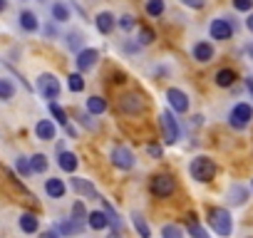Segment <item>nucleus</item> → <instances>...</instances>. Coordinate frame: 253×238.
Here are the masks:
<instances>
[{"instance_id":"nucleus-41","label":"nucleus","mask_w":253,"mask_h":238,"mask_svg":"<svg viewBox=\"0 0 253 238\" xmlns=\"http://www.w3.org/2000/svg\"><path fill=\"white\" fill-rule=\"evenodd\" d=\"M77 119H80V122H82V124H84V127H87L89 132H94V129H97V124H94L92 119H89V114H80Z\"/></svg>"},{"instance_id":"nucleus-31","label":"nucleus","mask_w":253,"mask_h":238,"mask_svg":"<svg viewBox=\"0 0 253 238\" xmlns=\"http://www.w3.org/2000/svg\"><path fill=\"white\" fill-rule=\"evenodd\" d=\"M164 10H167L164 0H147V13H149L152 18H159Z\"/></svg>"},{"instance_id":"nucleus-1","label":"nucleus","mask_w":253,"mask_h":238,"mask_svg":"<svg viewBox=\"0 0 253 238\" xmlns=\"http://www.w3.org/2000/svg\"><path fill=\"white\" fill-rule=\"evenodd\" d=\"M189 171H191V179H196V181H201V184H209V181L216 176L218 166H216V161H213L211 157H196V159L191 161Z\"/></svg>"},{"instance_id":"nucleus-50","label":"nucleus","mask_w":253,"mask_h":238,"mask_svg":"<svg viewBox=\"0 0 253 238\" xmlns=\"http://www.w3.org/2000/svg\"><path fill=\"white\" fill-rule=\"evenodd\" d=\"M107 238H122V231H112V233H109Z\"/></svg>"},{"instance_id":"nucleus-37","label":"nucleus","mask_w":253,"mask_h":238,"mask_svg":"<svg viewBox=\"0 0 253 238\" xmlns=\"http://www.w3.org/2000/svg\"><path fill=\"white\" fill-rule=\"evenodd\" d=\"M186 231L191 233V238H209V233H206V228H201L196 221H191L189 226H186Z\"/></svg>"},{"instance_id":"nucleus-7","label":"nucleus","mask_w":253,"mask_h":238,"mask_svg":"<svg viewBox=\"0 0 253 238\" xmlns=\"http://www.w3.org/2000/svg\"><path fill=\"white\" fill-rule=\"evenodd\" d=\"M162 124H164V139H167V144H176L181 132H179V119L174 117V112H169V109L162 112Z\"/></svg>"},{"instance_id":"nucleus-23","label":"nucleus","mask_w":253,"mask_h":238,"mask_svg":"<svg viewBox=\"0 0 253 238\" xmlns=\"http://www.w3.org/2000/svg\"><path fill=\"white\" fill-rule=\"evenodd\" d=\"M236 79H238V75H236L233 70H228V67L216 72V84H218V87H231Z\"/></svg>"},{"instance_id":"nucleus-48","label":"nucleus","mask_w":253,"mask_h":238,"mask_svg":"<svg viewBox=\"0 0 253 238\" xmlns=\"http://www.w3.org/2000/svg\"><path fill=\"white\" fill-rule=\"evenodd\" d=\"M246 28H248V30H251V33H253V13H251V15H248V20H246Z\"/></svg>"},{"instance_id":"nucleus-30","label":"nucleus","mask_w":253,"mask_h":238,"mask_svg":"<svg viewBox=\"0 0 253 238\" xmlns=\"http://www.w3.org/2000/svg\"><path fill=\"white\" fill-rule=\"evenodd\" d=\"M72 218H75L77 223H82V226L89 221V213H87V208H84L82 201H75V206H72Z\"/></svg>"},{"instance_id":"nucleus-28","label":"nucleus","mask_w":253,"mask_h":238,"mask_svg":"<svg viewBox=\"0 0 253 238\" xmlns=\"http://www.w3.org/2000/svg\"><path fill=\"white\" fill-rule=\"evenodd\" d=\"M67 47L72 52H82L84 50V35L82 33H70L67 35Z\"/></svg>"},{"instance_id":"nucleus-42","label":"nucleus","mask_w":253,"mask_h":238,"mask_svg":"<svg viewBox=\"0 0 253 238\" xmlns=\"http://www.w3.org/2000/svg\"><path fill=\"white\" fill-rule=\"evenodd\" d=\"M149 154H152L154 159H162V154H164V149H162L159 144H149Z\"/></svg>"},{"instance_id":"nucleus-45","label":"nucleus","mask_w":253,"mask_h":238,"mask_svg":"<svg viewBox=\"0 0 253 238\" xmlns=\"http://www.w3.org/2000/svg\"><path fill=\"white\" fill-rule=\"evenodd\" d=\"M5 67H8V70H13V65H10V62H5ZM13 72H15V70H13ZM15 75H18V72H15ZM18 79H20V82H23V84H25V89H33V87H30V84H28V82H25V79H23V75H20V77H18Z\"/></svg>"},{"instance_id":"nucleus-19","label":"nucleus","mask_w":253,"mask_h":238,"mask_svg":"<svg viewBox=\"0 0 253 238\" xmlns=\"http://www.w3.org/2000/svg\"><path fill=\"white\" fill-rule=\"evenodd\" d=\"M246 201H248V189L241 186V184H233L228 189V203L231 206H243Z\"/></svg>"},{"instance_id":"nucleus-25","label":"nucleus","mask_w":253,"mask_h":238,"mask_svg":"<svg viewBox=\"0 0 253 238\" xmlns=\"http://www.w3.org/2000/svg\"><path fill=\"white\" fill-rule=\"evenodd\" d=\"M132 223H134V228H137L139 238H152V228L147 226L144 216H139V213H132Z\"/></svg>"},{"instance_id":"nucleus-2","label":"nucleus","mask_w":253,"mask_h":238,"mask_svg":"<svg viewBox=\"0 0 253 238\" xmlns=\"http://www.w3.org/2000/svg\"><path fill=\"white\" fill-rule=\"evenodd\" d=\"M209 223H211V228H213L221 238H228L231 231H233V218H231V213H228L226 208H211Z\"/></svg>"},{"instance_id":"nucleus-9","label":"nucleus","mask_w":253,"mask_h":238,"mask_svg":"<svg viewBox=\"0 0 253 238\" xmlns=\"http://www.w3.org/2000/svg\"><path fill=\"white\" fill-rule=\"evenodd\" d=\"M167 99H169V104H171V109H174L176 114H186V112H189V97H186L181 89L169 87V89H167Z\"/></svg>"},{"instance_id":"nucleus-14","label":"nucleus","mask_w":253,"mask_h":238,"mask_svg":"<svg viewBox=\"0 0 253 238\" xmlns=\"http://www.w3.org/2000/svg\"><path fill=\"white\" fill-rule=\"evenodd\" d=\"M65 191H67V186H65V181H62L60 176H52V179L45 181V194H47L50 198H62Z\"/></svg>"},{"instance_id":"nucleus-40","label":"nucleus","mask_w":253,"mask_h":238,"mask_svg":"<svg viewBox=\"0 0 253 238\" xmlns=\"http://www.w3.org/2000/svg\"><path fill=\"white\" fill-rule=\"evenodd\" d=\"M233 8L241 10V13H248L253 8V0H233Z\"/></svg>"},{"instance_id":"nucleus-38","label":"nucleus","mask_w":253,"mask_h":238,"mask_svg":"<svg viewBox=\"0 0 253 238\" xmlns=\"http://www.w3.org/2000/svg\"><path fill=\"white\" fill-rule=\"evenodd\" d=\"M139 42H142V45L154 42V30H152V28H139Z\"/></svg>"},{"instance_id":"nucleus-35","label":"nucleus","mask_w":253,"mask_h":238,"mask_svg":"<svg viewBox=\"0 0 253 238\" xmlns=\"http://www.w3.org/2000/svg\"><path fill=\"white\" fill-rule=\"evenodd\" d=\"M67 87H70L72 92H82V89H84V79H82V75H80V72L70 75V77H67Z\"/></svg>"},{"instance_id":"nucleus-52","label":"nucleus","mask_w":253,"mask_h":238,"mask_svg":"<svg viewBox=\"0 0 253 238\" xmlns=\"http://www.w3.org/2000/svg\"><path fill=\"white\" fill-rule=\"evenodd\" d=\"M251 186H253V181H251Z\"/></svg>"},{"instance_id":"nucleus-22","label":"nucleus","mask_w":253,"mask_h":238,"mask_svg":"<svg viewBox=\"0 0 253 238\" xmlns=\"http://www.w3.org/2000/svg\"><path fill=\"white\" fill-rule=\"evenodd\" d=\"M87 226H89L92 231H102V228H107V226H109V216H107V211H92Z\"/></svg>"},{"instance_id":"nucleus-18","label":"nucleus","mask_w":253,"mask_h":238,"mask_svg":"<svg viewBox=\"0 0 253 238\" xmlns=\"http://www.w3.org/2000/svg\"><path fill=\"white\" fill-rule=\"evenodd\" d=\"M57 164H60V169L62 171H67V174H72L75 169H77V164H80V159H77V154H72V152H60L57 154Z\"/></svg>"},{"instance_id":"nucleus-10","label":"nucleus","mask_w":253,"mask_h":238,"mask_svg":"<svg viewBox=\"0 0 253 238\" xmlns=\"http://www.w3.org/2000/svg\"><path fill=\"white\" fill-rule=\"evenodd\" d=\"M97 60H99V50H92V47H84L82 52H77V70L80 72H87V70H92L94 65H97Z\"/></svg>"},{"instance_id":"nucleus-11","label":"nucleus","mask_w":253,"mask_h":238,"mask_svg":"<svg viewBox=\"0 0 253 238\" xmlns=\"http://www.w3.org/2000/svg\"><path fill=\"white\" fill-rule=\"evenodd\" d=\"M70 186H72V189H75V191H77L82 198H97V201L102 198V196H99V191H97V189H94V186H92L87 179L75 176V179H70Z\"/></svg>"},{"instance_id":"nucleus-20","label":"nucleus","mask_w":253,"mask_h":238,"mask_svg":"<svg viewBox=\"0 0 253 238\" xmlns=\"http://www.w3.org/2000/svg\"><path fill=\"white\" fill-rule=\"evenodd\" d=\"M18 223H20V231H23V233H35V231L40 228V218H38L35 213H20Z\"/></svg>"},{"instance_id":"nucleus-29","label":"nucleus","mask_w":253,"mask_h":238,"mask_svg":"<svg viewBox=\"0 0 253 238\" xmlns=\"http://www.w3.org/2000/svg\"><path fill=\"white\" fill-rule=\"evenodd\" d=\"M13 94H15L13 82H10L8 77H0V99H3V102H10V99H13Z\"/></svg>"},{"instance_id":"nucleus-4","label":"nucleus","mask_w":253,"mask_h":238,"mask_svg":"<svg viewBox=\"0 0 253 238\" xmlns=\"http://www.w3.org/2000/svg\"><path fill=\"white\" fill-rule=\"evenodd\" d=\"M38 92H40L45 99L55 102V99L60 97V79H57L55 75H50V72L40 75V77H38Z\"/></svg>"},{"instance_id":"nucleus-34","label":"nucleus","mask_w":253,"mask_h":238,"mask_svg":"<svg viewBox=\"0 0 253 238\" xmlns=\"http://www.w3.org/2000/svg\"><path fill=\"white\" fill-rule=\"evenodd\" d=\"M162 238H184V231L176 226V223H167L162 228Z\"/></svg>"},{"instance_id":"nucleus-33","label":"nucleus","mask_w":253,"mask_h":238,"mask_svg":"<svg viewBox=\"0 0 253 238\" xmlns=\"http://www.w3.org/2000/svg\"><path fill=\"white\" fill-rule=\"evenodd\" d=\"M50 114L57 119V122H60L62 127H67V112H65V109H62L57 102H50Z\"/></svg>"},{"instance_id":"nucleus-15","label":"nucleus","mask_w":253,"mask_h":238,"mask_svg":"<svg viewBox=\"0 0 253 238\" xmlns=\"http://www.w3.org/2000/svg\"><path fill=\"white\" fill-rule=\"evenodd\" d=\"M52 231H55V233H60V236H77V233H82V231H84V226H82V223H77L75 218H70V221L55 223V226H52Z\"/></svg>"},{"instance_id":"nucleus-47","label":"nucleus","mask_w":253,"mask_h":238,"mask_svg":"<svg viewBox=\"0 0 253 238\" xmlns=\"http://www.w3.org/2000/svg\"><path fill=\"white\" fill-rule=\"evenodd\" d=\"M246 87H248V92L253 94V77H246Z\"/></svg>"},{"instance_id":"nucleus-53","label":"nucleus","mask_w":253,"mask_h":238,"mask_svg":"<svg viewBox=\"0 0 253 238\" xmlns=\"http://www.w3.org/2000/svg\"><path fill=\"white\" fill-rule=\"evenodd\" d=\"M248 238H253V236H248Z\"/></svg>"},{"instance_id":"nucleus-36","label":"nucleus","mask_w":253,"mask_h":238,"mask_svg":"<svg viewBox=\"0 0 253 238\" xmlns=\"http://www.w3.org/2000/svg\"><path fill=\"white\" fill-rule=\"evenodd\" d=\"M15 166H18V171H20V176H30V174H33V161H30L28 157H18V161H15Z\"/></svg>"},{"instance_id":"nucleus-51","label":"nucleus","mask_w":253,"mask_h":238,"mask_svg":"<svg viewBox=\"0 0 253 238\" xmlns=\"http://www.w3.org/2000/svg\"><path fill=\"white\" fill-rule=\"evenodd\" d=\"M246 52H248V55H251V57H253V42H251V45H248V47H246Z\"/></svg>"},{"instance_id":"nucleus-16","label":"nucleus","mask_w":253,"mask_h":238,"mask_svg":"<svg viewBox=\"0 0 253 238\" xmlns=\"http://www.w3.org/2000/svg\"><path fill=\"white\" fill-rule=\"evenodd\" d=\"M35 134L40 142H52L55 139V124L50 122V119H40V122L35 124Z\"/></svg>"},{"instance_id":"nucleus-24","label":"nucleus","mask_w":253,"mask_h":238,"mask_svg":"<svg viewBox=\"0 0 253 238\" xmlns=\"http://www.w3.org/2000/svg\"><path fill=\"white\" fill-rule=\"evenodd\" d=\"M87 112H89V114H97V117L104 114V112H107V99H104V97H89V99H87Z\"/></svg>"},{"instance_id":"nucleus-8","label":"nucleus","mask_w":253,"mask_h":238,"mask_svg":"<svg viewBox=\"0 0 253 238\" xmlns=\"http://www.w3.org/2000/svg\"><path fill=\"white\" fill-rule=\"evenodd\" d=\"M112 164L122 171H129L134 166V154L126 149V147H114L112 149Z\"/></svg>"},{"instance_id":"nucleus-17","label":"nucleus","mask_w":253,"mask_h":238,"mask_svg":"<svg viewBox=\"0 0 253 238\" xmlns=\"http://www.w3.org/2000/svg\"><path fill=\"white\" fill-rule=\"evenodd\" d=\"M94 25H97V30L102 33V35H109L112 30H114V25H117V20H114V15L112 13H99L97 18H94Z\"/></svg>"},{"instance_id":"nucleus-13","label":"nucleus","mask_w":253,"mask_h":238,"mask_svg":"<svg viewBox=\"0 0 253 238\" xmlns=\"http://www.w3.org/2000/svg\"><path fill=\"white\" fill-rule=\"evenodd\" d=\"M191 55L196 62H211L213 60V45L211 42H196L191 47Z\"/></svg>"},{"instance_id":"nucleus-46","label":"nucleus","mask_w":253,"mask_h":238,"mask_svg":"<svg viewBox=\"0 0 253 238\" xmlns=\"http://www.w3.org/2000/svg\"><path fill=\"white\" fill-rule=\"evenodd\" d=\"M191 124H194V127H201V124H204V117H201V114H196V117L191 119Z\"/></svg>"},{"instance_id":"nucleus-12","label":"nucleus","mask_w":253,"mask_h":238,"mask_svg":"<svg viewBox=\"0 0 253 238\" xmlns=\"http://www.w3.org/2000/svg\"><path fill=\"white\" fill-rule=\"evenodd\" d=\"M119 107H122V112H126V114H139V112L144 109V102H142V97H139L137 92H129V94H124V97L119 99Z\"/></svg>"},{"instance_id":"nucleus-6","label":"nucleus","mask_w":253,"mask_h":238,"mask_svg":"<svg viewBox=\"0 0 253 238\" xmlns=\"http://www.w3.org/2000/svg\"><path fill=\"white\" fill-rule=\"evenodd\" d=\"M209 33H211L213 40H231L233 33H236V25H233L228 18H216V20H211Z\"/></svg>"},{"instance_id":"nucleus-3","label":"nucleus","mask_w":253,"mask_h":238,"mask_svg":"<svg viewBox=\"0 0 253 238\" xmlns=\"http://www.w3.org/2000/svg\"><path fill=\"white\" fill-rule=\"evenodd\" d=\"M251 119H253V107L246 104V102H238V104L231 109V114H228V124L241 132V129H246V127L251 124Z\"/></svg>"},{"instance_id":"nucleus-39","label":"nucleus","mask_w":253,"mask_h":238,"mask_svg":"<svg viewBox=\"0 0 253 238\" xmlns=\"http://www.w3.org/2000/svg\"><path fill=\"white\" fill-rule=\"evenodd\" d=\"M119 28H122V30H134L137 23H134L132 15H122V18H119Z\"/></svg>"},{"instance_id":"nucleus-44","label":"nucleus","mask_w":253,"mask_h":238,"mask_svg":"<svg viewBox=\"0 0 253 238\" xmlns=\"http://www.w3.org/2000/svg\"><path fill=\"white\" fill-rule=\"evenodd\" d=\"M124 50H126V52H139V40H137V42L126 40V42H124Z\"/></svg>"},{"instance_id":"nucleus-49","label":"nucleus","mask_w":253,"mask_h":238,"mask_svg":"<svg viewBox=\"0 0 253 238\" xmlns=\"http://www.w3.org/2000/svg\"><path fill=\"white\" fill-rule=\"evenodd\" d=\"M40 238H57V233H55V231H47V233H42Z\"/></svg>"},{"instance_id":"nucleus-5","label":"nucleus","mask_w":253,"mask_h":238,"mask_svg":"<svg viewBox=\"0 0 253 238\" xmlns=\"http://www.w3.org/2000/svg\"><path fill=\"white\" fill-rule=\"evenodd\" d=\"M176 191V181L169 176V174H157L152 179V194L157 198H169L171 194Z\"/></svg>"},{"instance_id":"nucleus-26","label":"nucleus","mask_w":253,"mask_h":238,"mask_svg":"<svg viewBox=\"0 0 253 238\" xmlns=\"http://www.w3.org/2000/svg\"><path fill=\"white\" fill-rule=\"evenodd\" d=\"M102 201V206H104V211H107V216H109V226L114 228V231H122V218L117 216V211L112 208V203L107 201V198H99Z\"/></svg>"},{"instance_id":"nucleus-43","label":"nucleus","mask_w":253,"mask_h":238,"mask_svg":"<svg viewBox=\"0 0 253 238\" xmlns=\"http://www.w3.org/2000/svg\"><path fill=\"white\" fill-rule=\"evenodd\" d=\"M181 3H184V5H189V8H196V10H199V8H204L206 0H181Z\"/></svg>"},{"instance_id":"nucleus-21","label":"nucleus","mask_w":253,"mask_h":238,"mask_svg":"<svg viewBox=\"0 0 253 238\" xmlns=\"http://www.w3.org/2000/svg\"><path fill=\"white\" fill-rule=\"evenodd\" d=\"M18 20H20V28H23L25 33H38V30H40V23H38L35 13H30V10H23Z\"/></svg>"},{"instance_id":"nucleus-32","label":"nucleus","mask_w":253,"mask_h":238,"mask_svg":"<svg viewBox=\"0 0 253 238\" xmlns=\"http://www.w3.org/2000/svg\"><path fill=\"white\" fill-rule=\"evenodd\" d=\"M30 161H33V171L35 174H45L47 171V157L45 154H35V157H30Z\"/></svg>"},{"instance_id":"nucleus-27","label":"nucleus","mask_w":253,"mask_h":238,"mask_svg":"<svg viewBox=\"0 0 253 238\" xmlns=\"http://www.w3.org/2000/svg\"><path fill=\"white\" fill-rule=\"evenodd\" d=\"M52 18H55L57 23H67V20H70V8L57 0V3H52Z\"/></svg>"}]
</instances>
